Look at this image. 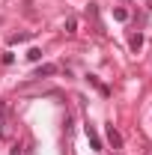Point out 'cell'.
I'll use <instances>...</instances> for the list:
<instances>
[{"instance_id":"obj_1","label":"cell","mask_w":152,"mask_h":155,"mask_svg":"<svg viewBox=\"0 0 152 155\" xmlns=\"http://www.w3.org/2000/svg\"><path fill=\"white\" fill-rule=\"evenodd\" d=\"M87 137H90V146H93L95 152H101V140H98V134H95L93 125H87Z\"/></svg>"},{"instance_id":"obj_2","label":"cell","mask_w":152,"mask_h":155,"mask_svg":"<svg viewBox=\"0 0 152 155\" xmlns=\"http://www.w3.org/2000/svg\"><path fill=\"white\" fill-rule=\"evenodd\" d=\"M107 140H111V146H114V149L122 146V137H119V131H116L114 125H107Z\"/></svg>"},{"instance_id":"obj_3","label":"cell","mask_w":152,"mask_h":155,"mask_svg":"<svg viewBox=\"0 0 152 155\" xmlns=\"http://www.w3.org/2000/svg\"><path fill=\"white\" fill-rule=\"evenodd\" d=\"M87 81L93 84V87H95V90H98V93H101V96H107V93H111V90H107V87H104V84H101V81H98V78H95V75H87Z\"/></svg>"},{"instance_id":"obj_4","label":"cell","mask_w":152,"mask_h":155,"mask_svg":"<svg viewBox=\"0 0 152 155\" xmlns=\"http://www.w3.org/2000/svg\"><path fill=\"white\" fill-rule=\"evenodd\" d=\"M48 75H57V66H39V72H36V78H48Z\"/></svg>"},{"instance_id":"obj_5","label":"cell","mask_w":152,"mask_h":155,"mask_svg":"<svg viewBox=\"0 0 152 155\" xmlns=\"http://www.w3.org/2000/svg\"><path fill=\"white\" fill-rule=\"evenodd\" d=\"M140 48H143V33H134V36H131V51L137 54Z\"/></svg>"},{"instance_id":"obj_6","label":"cell","mask_w":152,"mask_h":155,"mask_svg":"<svg viewBox=\"0 0 152 155\" xmlns=\"http://www.w3.org/2000/svg\"><path fill=\"white\" fill-rule=\"evenodd\" d=\"M27 60H30V63H39V60H42V51H39V48H30V51H27Z\"/></svg>"},{"instance_id":"obj_7","label":"cell","mask_w":152,"mask_h":155,"mask_svg":"<svg viewBox=\"0 0 152 155\" xmlns=\"http://www.w3.org/2000/svg\"><path fill=\"white\" fill-rule=\"evenodd\" d=\"M114 18H116V21H125V18H128V9H122V6H116V9H114Z\"/></svg>"},{"instance_id":"obj_8","label":"cell","mask_w":152,"mask_h":155,"mask_svg":"<svg viewBox=\"0 0 152 155\" xmlns=\"http://www.w3.org/2000/svg\"><path fill=\"white\" fill-rule=\"evenodd\" d=\"M75 30H78V21L69 18V21H66V33H75Z\"/></svg>"},{"instance_id":"obj_9","label":"cell","mask_w":152,"mask_h":155,"mask_svg":"<svg viewBox=\"0 0 152 155\" xmlns=\"http://www.w3.org/2000/svg\"><path fill=\"white\" fill-rule=\"evenodd\" d=\"M15 63V54H3V66H12Z\"/></svg>"},{"instance_id":"obj_10","label":"cell","mask_w":152,"mask_h":155,"mask_svg":"<svg viewBox=\"0 0 152 155\" xmlns=\"http://www.w3.org/2000/svg\"><path fill=\"white\" fill-rule=\"evenodd\" d=\"M12 155H24V152H21V146H15V149H12Z\"/></svg>"},{"instance_id":"obj_11","label":"cell","mask_w":152,"mask_h":155,"mask_svg":"<svg viewBox=\"0 0 152 155\" xmlns=\"http://www.w3.org/2000/svg\"><path fill=\"white\" fill-rule=\"evenodd\" d=\"M146 155H152V149H146Z\"/></svg>"}]
</instances>
